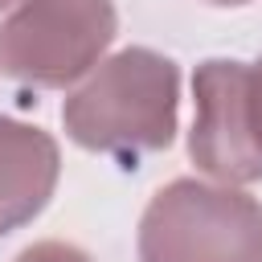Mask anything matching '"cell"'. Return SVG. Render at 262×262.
<instances>
[{"label":"cell","instance_id":"obj_1","mask_svg":"<svg viewBox=\"0 0 262 262\" xmlns=\"http://www.w3.org/2000/svg\"><path fill=\"white\" fill-rule=\"evenodd\" d=\"M180 123V66L147 45H127L102 57L90 78L66 94V135L98 156L135 168L139 156L168 151Z\"/></svg>","mask_w":262,"mask_h":262},{"label":"cell","instance_id":"obj_2","mask_svg":"<svg viewBox=\"0 0 262 262\" xmlns=\"http://www.w3.org/2000/svg\"><path fill=\"white\" fill-rule=\"evenodd\" d=\"M139 262H262V201L237 184L168 180L143 209Z\"/></svg>","mask_w":262,"mask_h":262},{"label":"cell","instance_id":"obj_3","mask_svg":"<svg viewBox=\"0 0 262 262\" xmlns=\"http://www.w3.org/2000/svg\"><path fill=\"white\" fill-rule=\"evenodd\" d=\"M115 33V0H20L0 20V78L66 90L102 61Z\"/></svg>","mask_w":262,"mask_h":262},{"label":"cell","instance_id":"obj_4","mask_svg":"<svg viewBox=\"0 0 262 262\" xmlns=\"http://www.w3.org/2000/svg\"><path fill=\"white\" fill-rule=\"evenodd\" d=\"M192 131L188 156L217 184H258L262 156L246 115V61L209 57L192 70Z\"/></svg>","mask_w":262,"mask_h":262},{"label":"cell","instance_id":"obj_5","mask_svg":"<svg viewBox=\"0 0 262 262\" xmlns=\"http://www.w3.org/2000/svg\"><path fill=\"white\" fill-rule=\"evenodd\" d=\"M57 176H61L57 139L37 123L0 115V237L29 225L53 201Z\"/></svg>","mask_w":262,"mask_h":262},{"label":"cell","instance_id":"obj_6","mask_svg":"<svg viewBox=\"0 0 262 262\" xmlns=\"http://www.w3.org/2000/svg\"><path fill=\"white\" fill-rule=\"evenodd\" d=\"M12 262H94L82 246H74V242H57V237H45V242H33V246H25Z\"/></svg>","mask_w":262,"mask_h":262},{"label":"cell","instance_id":"obj_7","mask_svg":"<svg viewBox=\"0 0 262 262\" xmlns=\"http://www.w3.org/2000/svg\"><path fill=\"white\" fill-rule=\"evenodd\" d=\"M246 115H250V135L262 156V57L246 61Z\"/></svg>","mask_w":262,"mask_h":262},{"label":"cell","instance_id":"obj_8","mask_svg":"<svg viewBox=\"0 0 262 262\" xmlns=\"http://www.w3.org/2000/svg\"><path fill=\"white\" fill-rule=\"evenodd\" d=\"M209 4H221V8H237V4H254V0H209Z\"/></svg>","mask_w":262,"mask_h":262},{"label":"cell","instance_id":"obj_9","mask_svg":"<svg viewBox=\"0 0 262 262\" xmlns=\"http://www.w3.org/2000/svg\"><path fill=\"white\" fill-rule=\"evenodd\" d=\"M8 4H12V0H0V8H8Z\"/></svg>","mask_w":262,"mask_h":262}]
</instances>
